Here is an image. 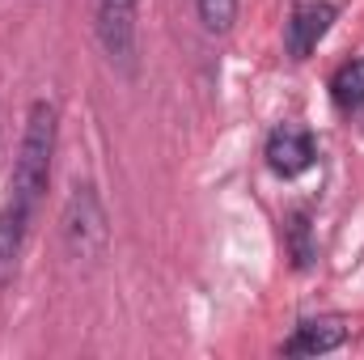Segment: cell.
Listing matches in <instances>:
<instances>
[{
    "label": "cell",
    "instance_id": "1",
    "mask_svg": "<svg viewBox=\"0 0 364 360\" xmlns=\"http://www.w3.org/2000/svg\"><path fill=\"white\" fill-rule=\"evenodd\" d=\"M55 140H60V110L55 102L38 97L26 115V132L17 144V162H13V179H9V199L17 208H26L30 216L38 212L47 182H51V162H55Z\"/></svg>",
    "mask_w": 364,
    "mask_h": 360
},
{
    "label": "cell",
    "instance_id": "2",
    "mask_svg": "<svg viewBox=\"0 0 364 360\" xmlns=\"http://www.w3.org/2000/svg\"><path fill=\"white\" fill-rule=\"evenodd\" d=\"M60 229H64V242L77 259H97L106 250L110 225H106V208H102V195L93 182H73Z\"/></svg>",
    "mask_w": 364,
    "mask_h": 360
},
{
    "label": "cell",
    "instance_id": "3",
    "mask_svg": "<svg viewBox=\"0 0 364 360\" xmlns=\"http://www.w3.org/2000/svg\"><path fill=\"white\" fill-rule=\"evenodd\" d=\"M136 21L140 0H93V30L106 51V60L119 73H136Z\"/></svg>",
    "mask_w": 364,
    "mask_h": 360
},
{
    "label": "cell",
    "instance_id": "4",
    "mask_svg": "<svg viewBox=\"0 0 364 360\" xmlns=\"http://www.w3.org/2000/svg\"><path fill=\"white\" fill-rule=\"evenodd\" d=\"M335 17H339V9L331 0H301V4H292V13L284 21V51L292 60H309L318 51V43L331 34Z\"/></svg>",
    "mask_w": 364,
    "mask_h": 360
},
{
    "label": "cell",
    "instance_id": "5",
    "mask_svg": "<svg viewBox=\"0 0 364 360\" xmlns=\"http://www.w3.org/2000/svg\"><path fill=\"white\" fill-rule=\"evenodd\" d=\"M272 174L279 179H301L314 162H318V144H314V132L301 127V123H279L272 136H267V149H263Z\"/></svg>",
    "mask_w": 364,
    "mask_h": 360
},
{
    "label": "cell",
    "instance_id": "6",
    "mask_svg": "<svg viewBox=\"0 0 364 360\" xmlns=\"http://www.w3.org/2000/svg\"><path fill=\"white\" fill-rule=\"evenodd\" d=\"M348 344V318L343 314H318L296 322V331L279 344L284 356H326Z\"/></svg>",
    "mask_w": 364,
    "mask_h": 360
},
{
    "label": "cell",
    "instance_id": "7",
    "mask_svg": "<svg viewBox=\"0 0 364 360\" xmlns=\"http://www.w3.org/2000/svg\"><path fill=\"white\" fill-rule=\"evenodd\" d=\"M30 212L17 208L13 199L0 208V292L17 280V268H21V250H26V233H30Z\"/></svg>",
    "mask_w": 364,
    "mask_h": 360
},
{
    "label": "cell",
    "instance_id": "8",
    "mask_svg": "<svg viewBox=\"0 0 364 360\" xmlns=\"http://www.w3.org/2000/svg\"><path fill=\"white\" fill-rule=\"evenodd\" d=\"M284 238H288L292 263H296L301 271L314 268V259H318V246H314V225H309V212H305V208H296V212L288 216V225H284Z\"/></svg>",
    "mask_w": 364,
    "mask_h": 360
},
{
    "label": "cell",
    "instance_id": "9",
    "mask_svg": "<svg viewBox=\"0 0 364 360\" xmlns=\"http://www.w3.org/2000/svg\"><path fill=\"white\" fill-rule=\"evenodd\" d=\"M331 97H335L339 110H360L364 106V55L360 60H348V64L335 73V81H331Z\"/></svg>",
    "mask_w": 364,
    "mask_h": 360
},
{
    "label": "cell",
    "instance_id": "10",
    "mask_svg": "<svg viewBox=\"0 0 364 360\" xmlns=\"http://www.w3.org/2000/svg\"><path fill=\"white\" fill-rule=\"evenodd\" d=\"M237 4L242 0H195V13H199L208 34H229L237 21Z\"/></svg>",
    "mask_w": 364,
    "mask_h": 360
}]
</instances>
